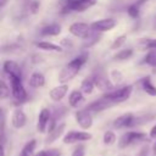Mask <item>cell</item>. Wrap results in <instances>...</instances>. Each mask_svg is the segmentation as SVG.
Masks as SVG:
<instances>
[{"mask_svg": "<svg viewBox=\"0 0 156 156\" xmlns=\"http://www.w3.org/2000/svg\"><path fill=\"white\" fill-rule=\"evenodd\" d=\"M145 134L141 132H127L124 133L119 140H118V146L121 149H124L127 146H129L130 144H134L135 141H140L143 139H145Z\"/></svg>", "mask_w": 156, "mask_h": 156, "instance_id": "obj_6", "label": "cell"}, {"mask_svg": "<svg viewBox=\"0 0 156 156\" xmlns=\"http://www.w3.org/2000/svg\"><path fill=\"white\" fill-rule=\"evenodd\" d=\"M29 87H32V88H34V89H37V88H41V87H44V84H45V78H44V76L40 73V72H34V73H32V76L29 77Z\"/></svg>", "mask_w": 156, "mask_h": 156, "instance_id": "obj_19", "label": "cell"}, {"mask_svg": "<svg viewBox=\"0 0 156 156\" xmlns=\"http://www.w3.org/2000/svg\"><path fill=\"white\" fill-rule=\"evenodd\" d=\"M69 33L77 38H82V39H87L91 33H93V28L91 26L83 23V22H73L69 28H68Z\"/></svg>", "mask_w": 156, "mask_h": 156, "instance_id": "obj_5", "label": "cell"}, {"mask_svg": "<svg viewBox=\"0 0 156 156\" xmlns=\"http://www.w3.org/2000/svg\"><path fill=\"white\" fill-rule=\"evenodd\" d=\"M10 84H11V93H12V96L22 102V101H26L28 95H27V91L23 87V83H22V78H17V77H10Z\"/></svg>", "mask_w": 156, "mask_h": 156, "instance_id": "obj_4", "label": "cell"}, {"mask_svg": "<svg viewBox=\"0 0 156 156\" xmlns=\"http://www.w3.org/2000/svg\"><path fill=\"white\" fill-rule=\"evenodd\" d=\"M143 62L149 65V66H151V67H155L156 66V50H150L146 54V56L144 57Z\"/></svg>", "mask_w": 156, "mask_h": 156, "instance_id": "obj_26", "label": "cell"}, {"mask_svg": "<svg viewBox=\"0 0 156 156\" xmlns=\"http://www.w3.org/2000/svg\"><path fill=\"white\" fill-rule=\"evenodd\" d=\"M110 79H111V82H112L113 84H121V83L124 80V77H123V74H122L119 71L115 69V71H112V72L110 73Z\"/></svg>", "mask_w": 156, "mask_h": 156, "instance_id": "obj_28", "label": "cell"}, {"mask_svg": "<svg viewBox=\"0 0 156 156\" xmlns=\"http://www.w3.org/2000/svg\"><path fill=\"white\" fill-rule=\"evenodd\" d=\"M76 121L83 129H89L93 126V117L88 110H78L76 112Z\"/></svg>", "mask_w": 156, "mask_h": 156, "instance_id": "obj_11", "label": "cell"}, {"mask_svg": "<svg viewBox=\"0 0 156 156\" xmlns=\"http://www.w3.org/2000/svg\"><path fill=\"white\" fill-rule=\"evenodd\" d=\"M67 91H68V85L67 84H62V85H58V87L52 88L50 90L49 95H50V98H51L52 101H61L66 96Z\"/></svg>", "mask_w": 156, "mask_h": 156, "instance_id": "obj_16", "label": "cell"}, {"mask_svg": "<svg viewBox=\"0 0 156 156\" xmlns=\"http://www.w3.org/2000/svg\"><path fill=\"white\" fill-rule=\"evenodd\" d=\"M96 4V0H68L63 2L61 13H68V12H83L88 10L89 7L94 6Z\"/></svg>", "mask_w": 156, "mask_h": 156, "instance_id": "obj_2", "label": "cell"}, {"mask_svg": "<svg viewBox=\"0 0 156 156\" xmlns=\"http://www.w3.org/2000/svg\"><path fill=\"white\" fill-rule=\"evenodd\" d=\"M0 87H1L0 88V96H1V99H7L10 96V94H12L11 93V88H9V85L4 80H1Z\"/></svg>", "mask_w": 156, "mask_h": 156, "instance_id": "obj_31", "label": "cell"}, {"mask_svg": "<svg viewBox=\"0 0 156 156\" xmlns=\"http://www.w3.org/2000/svg\"><path fill=\"white\" fill-rule=\"evenodd\" d=\"M135 124V117L133 113L128 112V113H124L119 117H117L115 121H113V127L115 128H126V127H132Z\"/></svg>", "mask_w": 156, "mask_h": 156, "instance_id": "obj_13", "label": "cell"}, {"mask_svg": "<svg viewBox=\"0 0 156 156\" xmlns=\"http://www.w3.org/2000/svg\"><path fill=\"white\" fill-rule=\"evenodd\" d=\"M66 1H68V0H60V2H61V4H63V2H66Z\"/></svg>", "mask_w": 156, "mask_h": 156, "instance_id": "obj_43", "label": "cell"}, {"mask_svg": "<svg viewBox=\"0 0 156 156\" xmlns=\"http://www.w3.org/2000/svg\"><path fill=\"white\" fill-rule=\"evenodd\" d=\"M91 79L95 84V87L102 91H111L113 90V83L111 82V79L106 78L102 73L98 72V73H94L91 76Z\"/></svg>", "mask_w": 156, "mask_h": 156, "instance_id": "obj_7", "label": "cell"}, {"mask_svg": "<svg viewBox=\"0 0 156 156\" xmlns=\"http://www.w3.org/2000/svg\"><path fill=\"white\" fill-rule=\"evenodd\" d=\"M60 150L57 149H50V150H41L35 156H60Z\"/></svg>", "mask_w": 156, "mask_h": 156, "instance_id": "obj_34", "label": "cell"}, {"mask_svg": "<svg viewBox=\"0 0 156 156\" xmlns=\"http://www.w3.org/2000/svg\"><path fill=\"white\" fill-rule=\"evenodd\" d=\"M152 151L156 154V141H155V143H154V145H152Z\"/></svg>", "mask_w": 156, "mask_h": 156, "instance_id": "obj_41", "label": "cell"}, {"mask_svg": "<svg viewBox=\"0 0 156 156\" xmlns=\"http://www.w3.org/2000/svg\"><path fill=\"white\" fill-rule=\"evenodd\" d=\"M90 26H91L93 30L104 33V32H108V30L113 29L116 27V21L113 18H102V20L93 22Z\"/></svg>", "mask_w": 156, "mask_h": 156, "instance_id": "obj_10", "label": "cell"}, {"mask_svg": "<svg viewBox=\"0 0 156 156\" xmlns=\"http://www.w3.org/2000/svg\"><path fill=\"white\" fill-rule=\"evenodd\" d=\"M94 88H95V84H94L91 77H90V78H85V79L82 82V84H80V90H82L84 94H91L93 90H94Z\"/></svg>", "mask_w": 156, "mask_h": 156, "instance_id": "obj_25", "label": "cell"}, {"mask_svg": "<svg viewBox=\"0 0 156 156\" xmlns=\"http://www.w3.org/2000/svg\"><path fill=\"white\" fill-rule=\"evenodd\" d=\"M100 38H101V34H100V32H96V30H93V33L87 38V39H84L85 41H84V44H83V48L84 49H87V48H90V46H93L95 43H98L99 40H100Z\"/></svg>", "mask_w": 156, "mask_h": 156, "instance_id": "obj_23", "label": "cell"}, {"mask_svg": "<svg viewBox=\"0 0 156 156\" xmlns=\"http://www.w3.org/2000/svg\"><path fill=\"white\" fill-rule=\"evenodd\" d=\"M88 61V55L87 54H82V55H78L77 57H74L73 60H71L61 71L60 73V77H58V80L61 83H67L68 80L73 79L78 72L80 71V68L83 67V65Z\"/></svg>", "mask_w": 156, "mask_h": 156, "instance_id": "obj_1", "label": "cell"}, {"mask_svg": "<svg viewBox=\"0 0 156 156\" xmlns=\"http://www.w3.org/2000/svg\"><path fill=\"white\" fill-rule=\"evenodd\" d=\"M147 154H149V147H147V146H144L136 156H147Z\"/></svg>", "mask_w": 156, "mask_h": 156, "instance_id": "obj_37", "label": "cell"}, {"mask_svg": "<svg viewBox=\"0 0 156 156\" xmlns=\"http://www.w3.org/2000/svg\"><path fill=\"white\" fill-rule=\"evenodd\" d=\"M150 138H152V139H156V124L151 128V130H150Z\"/></svg>", "mask_w": 156, "mask_h": 156, "instance_id": "obj_38", "label": "cell"}, {"mask_svg": "<svg viewBox=\"0 0 156 156\" xmlns=\"http://www.w3.org/2000/svg\"><path fill=\"white\" fill-rule=\"evenodd\" d=\"M152 72L156 74V66H155V67H152Z\"/></svg>", "mask_w": 156, "mask_h": 156, "instance_id": "obj_42", "label": "cell"}, {"mask_svg": "<svg viewBox=\"0 0 156 156\" xmlns=\"http://www.w3.org/2000/svg\"><path fill=\"white\" fill-rule=\"evenodd\" d=\"M132 55H133V50L132 49H124V50L118 51L115 55V60H117V61H124V60H128Z\"/></svg>", "mask_w": 156, "mask_h": 156, "instance_id": "obj_27", "label": "cell"}, {"mask_svg": "<svg viewBox=\"0 0 156 156\" xmlns=\"http://www.w3.org/2000/svg\"><path fill=\"white\" fill-rule=\"evenodd\" d=\"M132 91H133V85H124L122 88L107 91L104 96H106L112 102L118 104V102H123V101L128 100L130 98V95H132Z\"/></svg>", "mask_w": 156, "mask_h": 156, "instance_id": "obj_3", "label": "cell"}, {"mask_svg": "<svg viewBox=\"0 0 156 156\" xmlns=\"http://www.w3.org/2000/svg\"><path fill=\"white\" fill-rule=\"evenodd\" d=\"M60 33H61V26L57 23L48 24L40 29V34L45 37H54V35H58Z\"/></svg>", "mask_w": 156, "mask_h": 156, "instance_id": "obj_18", "label": "cell"}, {"mask_svg": "<svg viewBox=\"0 0 156 156\" xmlns=\"http://www.w3.org/2000/svg\"><path fill=\"white\" fill-rule=\"evenodd\" d=\"M141 85H143V89L146 94H149L151 96H156V87L152 84L150 77H145L141 80Z\"/></svg>", "mask_w": 156, "mask_h": 156, "instance_id": "obj_22", "label": "cell"}, {"mask_svg": "<svg viewBox=\"0 0 156 156\" xmlns=\"http://www.w3.org/2000/svg\"><path fill=\"white\" fill-rule=\"evenodd\" d=\"M91 139V134L87 132H77V130H71L63 136V143L65 144H73L77 141H87Z\"/></svg>", "mask_w": 156, "mask_h": 156, "instance_id": "obj_8", "label": "cell"}, {"mask_svg": "<svg viewBox=\"0 0 156 156\" xmlns=\"http://www.w3.org/2000/svg\"><path fill=\"white\" fill-rule=\"evenodd\" d=\"M126 39H127V37H126V35H119V37H117V38L115 39V41L111 44V49H112V50L119 49V48H121V46L124 44Z\"/></svg>", "mask_w": 156, "mask_h": 156, "instance_id": "obj_33", "label": "cell"}, {"mask_svg": "<svg viewBox=\"0 0 156 156\" xmlns=\"http://www.w3.org/2000/svg\"><path fill=\"white\" fill-rule=\"evenodd\" d=\"M140 6H141V5H139L138 2L132 4V5H130V6L127 9L128 15H129L132 18H136V17L139 16V9H140Z\"/></svg>", "mask_w": 156, "mask_h": 156, "instance_id": "obj_30", "label": "cell"}, {"mask_svg": "<svg viewBox=\"0 0 156 156\" xmlns=\"http://www.w3.org/2000/svg\"><path fill=\"white\" fill-rule=\"evenodd\" d=\"M51 121V112L49 108H43L39 113L38 122H37V129L39 133H45L48 130L49 123Z\"/></svg>", "mask_w": 156, "mask_h": 156, "instance_id": "obj_12", "label": "cell"}, {"mask_svg": "<svg viewBox=\"0 0 156 156\" xmlns=\"http://www.w3.org/2000/svg\"><path fill=\"white\" fill-rule=\"evenodd\" d=\"M39 1H33V2H30V5H29V9H30V11L34 13V12H37V10L39 9Z\"/></svg>", "mask_w": 156, "mask_h": 156, "instance_id": "obj_36", "label": "cell"}, {"mask_svg": "<svg viewBox=\"0 0 156 156\" xmlns=\"http://www.w3.org/2000/svg\"><path fill=\"white\" fill-rule=\"evenodd\" d=\"M35 146H37V140L35 139H32V140L27 141L26 145L23 146L22 151H21V156H32L34 150H35Z\"/></svg>", "mask_w": 156, "mask_h": 156, "instance_id": "obj_24", "label": "cell"}, {"mask_svg": "<svg viewBox=\"0 0 156 156\" xmlns=\"http://www.w3.org/2000/svg\"><path fill=\"white\" fill-rule=\"evenodd\" d=\"M85 155V147L84 145H78L74 151L72 152V156H84Z\"/></svg>", "mask_w": 156, "mask_h": 156, "instance_id": "obj_35", "label": "cell"}, {"mask_svg": "<svg viewBox=\"0 0 156 156\" xmlns=\"http://www.w3.org/2000/svg\"><path fill=\"white\" fill-rule=\"evenodd\" d=\"M11 123H12V126H13L16 129L23 128V127L26 126V123H27V117H26V113L23 112V110L16 108V110L12 112Z\"/></svg>", "mask_w": 156, "mask_h": 156, "instance_id": "obj_15", "label": "cell"}, {"mask_svg": "<svg viewBox=\"0 0 156 156\" xmlns=\"http://www.w3.org/2000/svg\"><path fill=\"white\" fill-rule=\"evenodd\" d=\"M35 45H37V48L45 50V51H54V52H62L63 51V49L60 45H56V44L50 43V41H38Z\"/></svg>", "mask_w": 156, "mask_h": 156, "instance_id": "obj_21", "label": "cell"}, {"mask_svg": "<svg viewBox=\"0 0 156 156\" xmlns=\"http://www.w3.org/2000/svg\"><path fill=\"white\" fill-rule=\"evenodd\" d=\"M83 100H84V96L82 90H73L68 96V104L71 107H77Z\"/></svg>", "mask_w": 156, "mask_h": 156, "instance_id": "obj_20", "label": "cell"}, {"mask_svg": "<svg viewBox=\"0 0 156 156\" xmlns=\"http://www.w3.org/2000/svg\"><path fill=\"white\" fill-rule=\"evenodd\" d=\"M140 44H141L144 48H146V49L156 50V39H150V38L141 39V40H140Z\"/></svg>", "mask_w": 156, "mask_h": 156, "instance_id": "obj_32", "label": "cell"}, {"mask_svg": "<svg viewBox=\"0 0 156 156\" xmlns=\"http://www.w3.org/2000/svg\"><path fill=\"white\" fill-rule=\"evenodd\" d=\"M112 105H115V102H112L111 100H108L106 96H102V98H100V99L90 102L85 107V110H88L89 112H100V111H104V110L111 107Z\"/></svg>", "mask_w": 156, "mask_h": 156, "instance_id": "obj_9", "label": "cell"}, {"mask_svg": "<svg viewBox=\"0 0 156 156\" xmlns=\"http://www.w3.org/2000/svg\"><path fill=\"white\" fill-rule=\"evenodd\" d=\"M6 1H7V0H1V1H0V6L4 7V6L6 5Z\"/></svg>", "mask_w": 156, "mask_h": 156, "instance_id": "obj_39", "label": "cell"}, {"mask_svg": "<svg viewBox=\"0 0 156 156\" xmlns=\"http://www.w3.org/2000/svg\"><path fill=\"white\" fill-rule=\"evenodd\" d=\"M65 128H66V124L65 123L57 124L51 132H49V134H48V136L45 139V143L46 144H50V143H54L55 140H57L62 135V133L65 132Z\"/></svg>", "mask_w": 156, "mask_h": 156, "instance_id": "obj_17", "label": "cell"}, {"mask_svg": "<svg viewBox=\"0 0 156 156\" xmlns=\"http://www.w3.org/2000/svg\"><path fill=\"white\" fill-rule=\"evenodd\" d=\"M102 140H104L105 145H113L116 143V134L111 130H107V132H105Z\"/></svg>", "mask_w": 156, "mask_h": 156, "instance_id": "obj_29", "label": "cell"}, {"mask_svg": "<svg viewBox=\"0 0 156 156\" xmlns=\"http://www.w3.org/2000/svg\"><path fill=\"white\" fill-rule=\"evenodd\" d=\"M4 72L6 74H9V77H17V78H22V71L20 65L16 61L12 60H7L4 62Z\"/></svg>", "mask_w": 156, "mask_h": 156, "instance_id": "obj_14", "label": "cell"}, {"mask_svg": "<svg viewBox=\"0 0 156 156\" xmlns=\"http://www.w3.org/2000/svg\"><path fill=\"white\" fill-rule=\"evenodd\" d=\"M146 1H147V0H136V2H138L139 5H143V4L146 2Z\"/></svg>", "mask_w": 156, "mask_h": 156, "instance_id": "obj_40", "label": "cell"}]
</instances>
